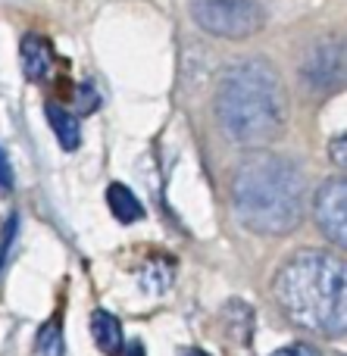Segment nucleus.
Wrapping results in <instances>:
<instances>
[{
	"label": "nucleus",
	"mask_w": 347,
	"mask_h": 356,
	"mask_svg": "<svg viewBox=\"0 0 347 356\" xmlns=\"http://www.w3.org/2000/svg\"><path fill=\"white\" fill-rule=\"evenodd\" d=\"M216 116L232 144L266 147L288 125V97L282 79L266 60L229 66L216 88Z\"/></svg>",
	"instance_id": "f257e3e1"
},
{
	"label": "nucleus",
	"mask_w": 347,
	"mask_h": 356,
	"mask_svg": "<svg viewBox=\"0 0 347 356\" xmlns=\"http://www.w3.org/2000/svg\"><path fill=\"white\" fill-rule=\"evenodd\" d=\"M235 216L257 234L279 238L300 225L307 213V178L291 160L250 154L232 178Z\"/></svg>",
	"instance_id": "f03ea898"
},
{
	"label": "nucleus",
	"mask_w": 347,
	"mask_h": 356,
	"mask_svg": "<svg viewBox=\"0 0 347 356\" xmlns=\"http://www.w3.org/2000/svg\"><path fill=\"white\" fill-rule=\"evenodd\" d=\"M273 294L282 313L304 332L344 334V263L325 250H298L275 272Z\"/></svg>",
	"instance_id": "7ed1b4c3"
},
{
	"label": "nucleus",
	"mask_w": 347,
	"mask_h": 356,
	"mask_svg": "<svg viewBox=\"0 0 347 356\" xmlns=\"http://www.w3.org/2000/svg\"><path fill=\"white\" fill-rule=\"evenodd\" d=\"M188 6L200 29L229 41L257 35L266 22V13L257 0H188Z\"/></svg>",
	"instance_id": "20e7f679"
},
{
	"label": "nucleus",
	"mask_w": 347,
	"mask_h": 356,
	"mask_svg": "<svg viewBox=\"0 0 347 356\" xmlns=\"http://www.w3.org/2000/svg\"><path fill=\"white\" fill-rule=\"evenodd\" d=\"M313 216H316L323 234L332 244H347V184L344 178H332L319 188L316 203H313Z\"/></svg>",
	"instance_id": "39448f33"
},
{
	"label": "nucleus",
	"mask_w": 347,
	"mask_h": 356,
	"mask_svg": "<svg viewBox=\"0 0 347 356\" xmlns=\"http://www.w3.org/2000/svg\"><path fill=\"white\" fill-rule=\"evenodd\" d=\"M304 79L313 91H335L344 81V47L341 41H325L310 50L304 63Z\"/></svg>",
	"instance_id": "423d86ee"
},
{
	"label": "nucleus",
	"mask_w": 347,
	"mask_h": 356,
	"mask_svg": "<svg viewBox=\"0 0 347 356\" xmlns=\"http://www.w3.org/2000/svg\"><path fill=\"white\" fill-rule=\"evenodd\" d=\"M19 56H22V72L29 81H44L56 69L54 47H50V41L41 35H25L22 47H19Z\"/></svg>",
	"instance_id": "0eeeda50"
},
{
	"label": "nucleus",
	"mask_w": 347,
	"mask_h": 356,
	"mask_svg": "<svg viewBox=\"0 0 347 356\" xmlns=\"http://www.w3.org/2000/svg\"><path fill=\"white\" fill-rule=\"evenodd\" d=\"M91 334H94V344L106 356H116L119 347L125 344L122 325H119V319L113 313H106V309H94L91 313Z\"/></svg>",
	"instance_id": "6e6552de"
},
{
	"label": "nucleus",
	"mask_w": 347,
	"mask_h": 356,
	"mask_svg": "<svg viewBox=\"0 0 347 356\" xmlns=\"http://www.w3.org/2000/svg\"><path fill=\"white\" fill-rule=\"evenodd\" d=\"M106 203H110L113 216H116L119 222H125V225H129V222L144 219L141 200H138V197L131 194L129 184H122V181H113L110 188H106Z\"/></svg>",
	"instance_id": "1a4fd4ad"
},
{
	"label": "nucleus",
	"mask_w": 347,
	"mask_h": 356,
	"mask_svg": "<svg viewBox=\"0 0 347 356\" xmlns=\"http://www.w3.org/2000/svg\"><path fill=\"white\" fill-rule=\"evenodd\" d=\"M47 119L54 125L56 138H60V147L63 150H75L81 144V129H79V119L75 113H69L66 106L60 104H47Z\"/></svg>",
	"instance_id": "9d476101"
},
{
	"label": "nucleus",
	"mask_w": 347,
	"mask_h": 356,
	"mask_svg": "<svg viewBox=\"0 0 347 356\" xmlns=\"http://www.w3.org/2000/svg\"><path fill=\"white\" fill-rule=\"evenodd\" d=\"M223 319H225V332H229V338L238 341V344H248L250 334H254V313H250L248 303L232 300L229 307H225Z\"/></svg>",
	"instance_id": "9b49d317"
},
{
	"label": "nucleus",
	"mask_w": 347,
	"mask_h": 356,
	"mask_svg": "<svg viewBox=\"0 0 347 356\" xmlns=\"http://www.w3.org/2000/svg\"><path fill=\"white\" fill-rule=\"evenodd\" d=\"M38 353L41 356H63V328L60 322H47V325L38 332Z\"/></svg>",
	"instance_id": "f8f14e48"
},
{
	"label": "nucleus",
	"mask_w": 347,
	"mask_h": 356,
	"mask_svg": "<svg viewBox=\"0 0 347 356\" xmlns=\"http://www.w3.org/2000/svg\"><path fill=\"white\" fill-rule=\"evenodd\" d=\"M273 356H316L307 344H291V347H282V350H275Z\"/></svg>",
	"instance_id": "ddd939ff"
},
{
	"label": "nucleus",
	"mask_w": 347,
	"mask_h": 356,
	"mask_svg": "<svg viewBox=\"0 0 347 356\" xmlns=\"http://www.w3.org/2000/svg\"><path fill=\"white\" fill-rule=\"evenodd\" d=\"M332 160L338 163V166H344V135H335L332 138Z\"/></svg>",
	"instance_id": "4468645a"
},
{
	"label": "nucleus",
	"mask_w": 347,
	"mask_h": 356,
	"mask_svg": "<svg viewBox=\"0 0 347 356\" xmlns=\"http://www.w3.org/2000/svg\"><path fill=\"white\" fill-rule=\"evenodd\" d=\"M0 184H3V188H10L13 184V169H10V163H6L3 150H0Z\"/></svg>",
	"instance_id": "2eb2a0df"
},
{
	"label": "nucleus",
	"mask_w": 347,
	"mask_h": 356,
	"mask_svg": "<svg viewBox=\"0 0 347 356\" xmlns=\"http://www.w3.org/2000/svg\"><path fill=\"white\" fill-rule=\"evenodd\" d=\"M119 356H147V353H144V344H141V341H129V344L119 347Z\"/></svg>",
	"instance_id": "dca6fc26"
},
{
	"label": "nucleus",
	"mask_w": 347,
	"mask_h": 356,
	"mask_svg": "<svg viewBox=\"0 0 347 356\" xmlns=\"http://www.w3.org/2000/svg\"><path fill=\"white\" fill-rule=\"evenodd\" d=\"M181 356H210V353L200 350V347H191V350H181Z\"/></svg>",
	"instance_id": "f3484780"
}]
</instances>
